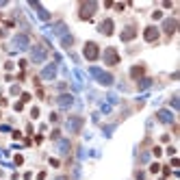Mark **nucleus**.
I'll use <instances>...</instances> for the list:
<instances>
[{
  "label": "nucleus",
  "instance_id": "obj_1",
  "mask_svg": "<svg viewBox=\"0 0 180 180\" xmlns=\"http://www.w3.org/2000/svg\"><path fill=\"white\" fill-rule=\"evenodd\" d=\"M89 74L93 76L100 85H104V87L113 85V76H111L109 72H104V69H100V67H89Z\"/></svg>",
  "mask_w": 180,
  "mask_h": 180
},
{
  "label": "nucleus",
  "instance_id": "obj_2",
  "mask_svg": "<svg viewBox=\"0 0 180 180\" xmlns=\"http://www.w3.org/2000/svg\"><path fill=\"white\" fill-rule=\"evenodd\" d=\"M83 57H85L87 61H96V59L100 57V48H98V43L87 41V43H85V48H83Z\"/></svg>",
  "mask_w": 180,
  "mask_h": 180
},
{
  "label": "nucleus",
  "instance_id": "obj_3",
  "mask_svg": "<svg viewBox=\"0 0 180 180\" xmlns=\"http://www.w3.org/2000/svg\"><path fill=\"white\" fill-rule=\"evenodd\" d=\"M28 48V35H15L13 37V41H11V50L13 52H24V50Z\"/></svg>",
  "mask_w": 180,
  "mask_h": 180
},
{
  "label": "nucleus",
  "instance_id": "obj_4",
  "mask_svg": "<svg viewBox=\"0 0 180 180\" xmlns=\"http://www.w3.org/2000/svg\"><path fill=\"white\" fill-rule=\"evenodd\" d=\"M46 57H48V52H46L43 46H33V48H31V61H33V63H43Z\"/></svg>",
  "mask_w": 180,
  "mask_h": 180
},
{
  "label": "nucleus",
  "instance_id": "obj_5",
  "mask_svg": "<svg viewBox=\"0 0 180 180\" xmlns=\"http://www.w3.org/2000/svg\"><path fill=\"white\" fill-rule=\"evenodd\" d=\"M96 9H98V5L93 2V0H89V2H85L83 7H81V20H91V15L96 13Z\"/></svg>",
  "mask_w": 180,
  "mask_h": 180
},
{
  "label": "nucleus",
  "instance_id": "obj_6",
  "mask_svg": "<svg viewBox=\"0 0 180 180\" xmlns=\"http://www.w3.org/2000/svg\"><path fill=\"white\" fill-rule=\"evenodd\" d=\"M102 59H104L107 65H117V63H119V54H117L115 48H107V50H104V57H102Z\"/></svg>",
  "mask_w": 180,
  "mask_h": 180
},
{
  "label": "nucleus",
  "instance_id": "obj_7",
  "mask_svg": "<svg viewBox=\"0 0 180 180\" xmlns=\"http://www.w3.org/2000/svg\"><path fill=\"white\" fill-rule=\"evenodd\" d=\"M54 76H57V63H48L41 69V78L43 81H54Z\"/></svg>",
  "mask_w": 180,
  "mask_h": 180
},
{
  "label": "nucleus",
  "instance_id": "obj_8",
  "mask_svg": "<svg viewBox=\"0 0 180 180\" xmlns=\"http://www.w3.org/2000/svg\"><path fill=\"white\" fill-rule=\"evenodd\" d=\"M57 104H59L61 109H69V107L74 104V96H69V93H61V96L57 98Z\"/></svg>",
  "mask_w": 180,
  "mask_h": 180
},
{
  "label": "nucleus",
  "instance_id": "obj_9",
  "mask_svg": "<svg viewBox=\"0 0 180 180\" xmlns=\"http://www.w3.org/2000/svg\"><path fill=\"white\" fill-rule=\"evenodd\" d=\"M31 7H33V9L37 11L39 20H43V22H48V20H50V13H48V11H46V9H43V7H41L39 2H35V0H31Z\"/></svg>",
  "mask_w": 180,
  "mask_h": 180
},
{
  "label": "nucleus",
  "instance_id": "obj_10",
  "mask_svg": "<svg viewBox=\"0 0 180 180\" xmlns=\"http://www.w3.org/2000/svg\"><path fill=\"white\" fill-rule=\"evenodd\" d=\"M81 126H83V119H81V117H69V119H67V130H69V133H78Z\"/></svg>",
  "mask_w": 180,
  "mask_h": 180
},
{
  "label": "nucleus",
  "instance_id": "obj_11",
  "mask_svg": "<svg viewBox=\"0 0 180 180\" xmlns=\"http://www.w3.org/2000/svg\"><path fill=\"white\" fill-rule=\"evenodd\" d=\"M143 37H145V41H156L159 39V28L156 26H148L143 31Z\"/></svg>",
  "mask_w": 180,
  "mask_h": 180
},
{
  "label": "nucleus",
  "instance_id": "obj_12",
  "mask_svg": "<svg viewBox=\"0 0 180 180\" xmlns=\"http://www.w3.org/2000/svg\"><path fill=\"white\" fill-rule=\"evenodd\" d=\"M156 117H159L163 124H174V115H171V111H167V109H161V111L156 113Z\"/></svg>",
  "mask_w": 180,
  "mask_h": 180
},
{
  "label": "nucleus",
  "instance_id": "obj_13",
  "mask_svg": "<svg viewBox=\"0 0 180 180\" xmlns=\"http://www.w3.org/2000/svg\"><path fill=\"white\" fill-rule=\"evenodd\" d=\"M113 28H115V26H113V20H111V17H107L104 22L100 24V33H102V35H111Z\"/></svg>",
  "mask_w": 180,
  "mask_h": 180
},
{
  "label": "nucleus",
  "instance_id": "obj_14",
  "mask_svg": "<svg viewBox=\"0 0 180 180\" xmlns=\"http://www.w3.org/2000/svg\"><path fill=\"white\" fill-rule=\"evenodd\" d=\"M176 26H178V22H176L174 17H169V20H165V24H163V31H165L167 35H174V33H176Z\"/></svg>",
  "mask_w": 180,
  "mask_h": 180
},
{
  "label": "nucleus",
  "instance_id": "obj_15",
  "mask_svg": "<svg viewBox=\"0 0 180 180\" xmlns=\"http://www.w3.org/2000/svg\"><path fill=\"white\" fill-rule=\"evenodd\" d=\"M57 152L59 154H67L69 152V141L67 139H57Z\"/></svg>",
  "mask_w": 180,
  "mask_h": 180
},
{
  "label": "nucleus",
  "instance_id": "obj_16",
  "mask_svg": "<svg viewBox=\"0 0 180 180\" xmlns=\"http://www.w3.org/2000/svg\"><path fill=\"white\" fill-rule=\"evenodd\" d=\"M133 37H135V26H126L122 31V41H130Z\"/></svg>",
  "mask_w": 180,
  "mask_h": 180
},
{
  "label": "nucleus",
  "instance_id": "obj_17",
  "mask_svg": "<svg viewBox=\"0 0 180 180\" xmlns=\"http://www.w3.org/2000/svg\"><path fill=\"white\" fill-rule=\"evenodd\" d=\"M143 72H145V69H143L141 65H135V67L130 69V76H133V78H141V76H143Z\"/></svg>",
  "mask_w": 180,
  "mask_h": 180
},
{
  "label": "nucleus",
  "instance_id": "obj_18",
  "mask_svg": "<svg viewBox=\"0 0 180 180\" xmlns=\"http://www.w3.org/2000/svg\"><path fill=\"white\" fill-rule=\"evenodd\" d=\"M61 43H63V46H65V48H69V46H72V43H74V37H72V35H69V33H67V35H65V37H61Z\"/></svg>",
  "mask_w": 180,
  "mask_h": 180
},
{
  "label": "nucleus",
  "instance_id": "obj_19",
  "mask_svg": "<svg viewBox=\"0 0 180 180\" xmlns=\"http://www.w3.org/2000/svg\"><path fill=\"white\" fill-rule=\"evenodd\" d=\"M150 85H152V81H150V78H143V81H139V89H148Z\"/></svg>",
  "mask_w": 180,
  "mask_h": 180
},
{
  "label": "nucleus",
  "instance_id": "obj_20",
  "mask_svg": "<svg viewBox=\"0 0 180 180\" xmlns=\"http://www.w3.org/2000/svg\"><path fill=\"white\" fill-rule=\"evenodd\" d=\"M150 171H152V174H159V171H161V165H159V163H152V165H150Z\"/></svg>",
  "mask_w": 180,
  "mask_h": 180
},
{
  "label": "nucleus",
  "instance_id": "obj_21",
  "mask_svg": "<svg viewBox=\"0 0 180 180\" xmlns=\"http://www.w3.org/2000/svg\"><path fill=\"white\" fill-rule=\"evenodd\" d=\"M171 107H174V109H178V107H180V100H178V98H176V96H174V98H171Z\"/></svg>",
  "mask_w": 180,
  "mask_h": 180
},
{
  "label": "nucleus",
  "instance_id": "obj_22",
  "mask_svg": "<svg viewBox=\"0 0 180 180\" xmlns=\"http://www.w3.org/2000/svg\"><path fill=\"white\" fill-rule=\"evenodd\" d=\"M31 117L37 119V117H39V109H33V111H31Z\"/></svg>",
  "mask_w": 180,
  "mask_h": 180
},
{
  "label": "nucleus",
  "instance_id": "obj_23",
  "mask_svg": "<svg viewBox=\"0 0 180 180\" xmlns=\"http://www.w3.org/2000/svg\"><path fill=\"white\" fill-rule=\"evenodd\" d=\"M152 17H154V20H161V17H163V13H161V11H154V15H152Z\"/></svg>",
  "mask_w": 180,
  "mask_h": 180
},
{
  "label": "nucleus",
  "instance_id": "obj_24",
  "mask_svg": "<svg viewBox=\"0 0 180 180\" xmlns=\"http://www.w3.org/2000/svg\"><path fill=\"white\" fill-rule=\"evenodd\" d=\"M22 163H24V159H22L20 154H17V156H15V165H22Z\"/></svg>",
  "mask_w": 180,
  "mask_h": 180
},
{
  "label": "nucleus",
  "instance_id": "obj_25",
  "mask_svg": "<svg viewBox=\"0 0 180 180\" xmlns=\"http://www.w3.org/2000/svg\"><path fill=\"white\" fill-rule=\"evenodd\" d=\"M37 180H46V171H39L37 174Z\"/></svg>",
  "mask_w": 180,
  "mask_h": 180
},
{
  "label": "nucleus",
  "instance_id": "obj_26",
  "mask_svg": "<svg viewBox=\"0 0 180 180\" xmlns=\"http://www.w3.org/2000/svg\"><path fill=\"white\" fill-rule=\"evenodd\" d=\"M54 180H65V176H59V178H54Z\"/></svg>",
  "mask_w": 180,
  "mask_h": 180
}]
</instances>
